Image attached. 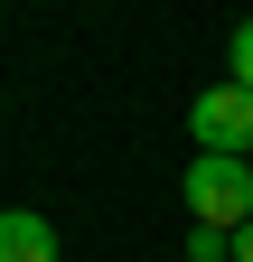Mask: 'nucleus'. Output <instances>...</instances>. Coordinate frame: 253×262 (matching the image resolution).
Segmentation results:
<instances>
[{
  "label": "nucleus",
  "mask_w": 253,
  "mask_h": 262,
  "mask_svg": "<svg viewBox=\"0 0 253 262\" xmlns=\"http://www.w3.org/2000/svg\"><path fill=\"white\" fill-rule=\"evenodd\" d=\"M187 215H197L206 234H244L253 225V159L197 150V169H187Z\"/></svg>",
  "instance_id": "nucleus-1"
},
{
  "label": "nucleus",
  "mask_w": 253,
  "mask_h": 262,
  "mask_svg": "<svg viewBox=\"0 0 253 262\" xmlns=\"http://www.w3.org/2000/svg\"><path fill=\"white\" fill-rule=\"evenodd\" d=\"M187 131H197V150L253 159V94H244V84H206L197 103H187Z\"/></svg>",
  "instance_id": "nucleus-2"
},
{
  "label": "nucleus",
  "mask_w": 253,
  "mask_h": 262,
  "mask_svg": "<svg viewBox=\"0 0 253 262\" xmlns=\"http://www.w3.org/2000/svg\"><path fill=\"white\" fill-rule=\"evenodd\" d=\"M0 262H56V225L38 206H10L0 215Z\"/></svg>",
  "instance_id": "nucleus-3"
},
{
  "label": "nucleus",
  "mask_w": 253,
  "mask_h": 262,
  "mask_svg": "<svg viewBox=\"0 0 253 262\" xmlns=\"http://www.w3.org/2000/svg\"><path fill=\"white\" fill-rule=\"evenodd\" d=\"M225 84H244V94H253V19L225 38Z\"/></svg>",
  "instance_id": "nucleus-4"
},
{
  "label": "nucleus",
  "mask_w": 253,
  "mask_h": 262,
  "mask_svg": "<svg viewBox=\"0 0 253 262\" xmlns=\"http://www.w3.org/2000/svg\"><path fill=\"white\" fill-rule=\"evenodd\" d=\"M187 262H235V234H206V225H187Z\"/></svg>",
  "instance_id": "nucleus-5"
},
{
  "label": "nucleus",
  "mask_w": 253,
  "mask_h": 262,
  "mask_svg": "<svg viewBox=\"0 0 253 262\" xmlns=\"http://www.w3.org/2000/svg\"><path fill=\"white\" fill-rule=\"evenodd\" d=\"M235 262H253V225H244V234H235Z\"/></svg>",
  "instance_id": "nucleus-6"
}]
</instances>
